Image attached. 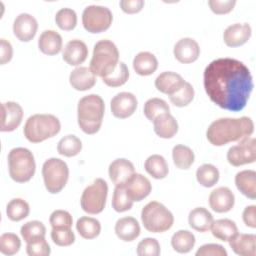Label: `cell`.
<instances>
[{"label":"cell","mask_w":256,"mask_h":256,"mask_svg":"<svg viewBox=\"0 0 256 256\" xmlns=\"http://www.w3.org/2000/svg\"><path fill=\"white\" fill-rule=\"evenodd\" d=\"M195 236L188 230H179L171 237L172 248L178 253H188L195 245Z\"/></svg>","instance_id":"cell-33"},{"label":"cell","mask_w":256,"mask_h":256,"mask_svg":"<svg viewBox=\"0 0 256 256\" xmlns=\"http://www.w3.org/2000/svg\"><path fill=\"white\" fill-rule=\"evenodd\" d=\"M108 173L110 180L116 186L124 184L135 173V168L131 161L118 158L110 163Z\"/></svg>","instance_id":"cell-19"},{"label":"cell","mask_w":256,"mask_h":256,"mask_svg":"<svg viewBox=\"0 0 256 256\" xmlns=\"http://www.w3.org/2000/svg\"><path fill=\"white\" fill-rule=\"evenodd\" d=\"M235 185L237 189L247 198H256V172L254 170H243L236 174Z\"/></svg>","instance_id":"cell-26"},{"label":"cell","mask_w":256,"mask_h":256,"mask_svg":"<svg viewBox=\"0 0 256 256\" xmlns=\"http://www.w3.org/2000/svg\"><path fill=\"white\" fill-rule=\"evenodd\" d=\"M173 53L180 63L189 64L198 59L200 55V47L194 39L185 37L175 44Z\"/></svg>","instance_id":"cell-18"},{"label":"cell","mask_w":256,"mask_h":256,"mask_svg":"<svg viewBox=\"0 0 256 256\" xmlns=\"http://www.w3.org/2000/svg\"><path fill=\"white\" fill-rule=\"evenodd\" d=\"M213 221L212 214L204 207H196L192 209L188 215V223L190 227L198 232L209 231Z\"/></svg>","instance_id":"cell-27"},{"label":"cell","mask_w":256,"mask_h":256,"mask_svg":"<svg viewBox=\"0 0 256 256\" xmlns=\"http://www.w3.org/2000/svg\"><path fill=\"white\" fill-rule=\"evenodd\" d=\"M124 188L133 202H139L146 198L151 190V182L142 174L134 173L124 184Z\"/></svg>","instance_id":"cell-14"},{"label":"cell","mask_w":256,"mask_h":256,"mask_svg":"<svg viewBox=\"0 0 256 256\" xmlns=\"http://www.w3.org/2000/svg\"><path fill=\"white\" fill-rule=\"evenodd\" d=\"M194 98V88L189 83L186 82L173 94L169 95L170 102L177 107L187 106Z\"/></svg>","instance_id":"cell-41"},{"label":"cell","mask_w":256,"mask_h":256,"mask_svg":"<svg viewBox=\"0 0 256 256\" xmlns=\"http://www.w3.org/2000/svg\"><path fill=\"white\" fill-rule=\"evenodd\" d=\"M114 229L117 237L125 242H131L135 240L141 232L138 221L131 216L123 217L117 220Z\"/></svg>","instance_id":"cell-21"},{"label":"cell","mask_w":256,"mask_h":256,"mask_svg":"<svg viewBox=\"0 0 256 256\" xmlns=\"http://www.w3.org/2000/svg\"><path fill=\"white\" fill-rule=\"evenodd\" d=\"M70 85L78 91L91 89L96 83V76L88 67H77L69 75Z\"/></svg>","instance_id":"cell-22"},{"label":"cell","mask_w":256,"mask_h":256,"mask_svg":"<svg viewBox=\"0 0 256 256\" xmlns=\"http://www.w3.org/2000/svg\"><path fill=\"white\" fill-rule=\"evenodd\" d=\"M144 228L152 233H162L169 230L174 223V216L168 208L158 201L147 203L141 211Z\"/></svg>","instance_id":"cell-7"},{"label":"cell","mask_w":256,"mask_h":256,"mask_svg":"<svg viewBox=\"0 0 256 256\" xmlns=\"http://www.w3.org/2000/svg\"><path fill=\"white\" fill-rule=\"evenodd\" d=\"M105 112L103 99L97 94L82 97L77 106V120L80 129L89 135L97 133L102 125Z\"/></svg>","instance_id":"cell-3"},{"label":"cell","mask_w":256,"mask_h":256,"mask_svg":"<svg viewBox=\"0 0 256 256\" xmlns=\"http://www.w3.org/2000/svg\"><path fill=\"white\" fill-rule=\"evenodd\" d=\"M60 129L61 124L56 116L52 114H34L26 120L23 133L28 141L40 143L57 135Z\"/></svg>","instance_id":"cell-5"},{"label":"cell","mask_w":256,"mask_h":256,"mask_svg":"<svg viewBox=\"0 0 256 256\" xmlns=\"http://www.w3.org/2000/svg\"><path fill=\"white\" fill-rule=\"evenodd\" d=\"M172 158L175 166L178 169L186 170L189 169L193 164L195 156L191 148L182 144H178L173 147Z\"/></svg>","instance_id":"cell-34"},{"label":"cell","mask_w":256,"mask_h":256,"mask_svg":"<svg viewBox=\"0 0 256 256\" xmlns=\"http://www.w3.org/2000/svg\"><path fill=\"white\" fill-rule=\"evenodd\" d=\"M133 68L138 75L148 76L153 74L158 68V60L154 54L142 51L134 57Z\"/></svg>","instance_id":"cell-28"},{"label":"cell","mask_w":256,"mask_h":256,"mask_svg":"<svg viewBox=\"0 0 256 256\" xmlns=\"http://www.w3.org/2000/svg\"><path fill=\"white\" fill-rule=\"evenodd\" d=\"M256 206L249 205L247 206L242 213V218L246 226L250 228H256Z\"/></svg>","instance_id":"cell-53"},{"label":"cell","mask_w":256,"mask_h":256,"mask_svg":"<svg viewBox=\"0 0 256 256\" xmlns=\"http://www.w3.org/2000/svg\"><path fill=\"white\" fill-rule=\"evenodd\" d=\"M133 201L128 196L124 185H116L112 196V207L116 212H125L132 208Z\"/></svg>","instance_id":"cell-40"},{"label":"cell","mask_w":256,"mask_h":256,"mask_svg":"<svg viewBox=\"0 0 256 256\" xmlns=\"http://www.w3.org/2000/svg\"><path fill=\"white\" fill-rule=\"evenodd\" d=\"M51 239L56 245L66 247L74 243L75 235L69 227H52Z\"/></svg>","instance_id":"cell-45"},{"label":"cell","mask_w":256,"mask_h":256,"mask_svg":"<svg viewBox=\"0 0 256 256\" xmlns=\"http://www.w3.org/2000/svg\"><path fill=\"white\" fill-rule=\"evenodd\" d=\"M160 254V244L155 238H144L137 245V255L158 256Z\"/></svg>","instance_id":"cell-46"},{"label":"cell","mask_w":256,"mask_h":256,"mask_svg":"<svg viewBox=\"0 0 256 256\" xmlns=\"http://www.w3.org/2000/svg\"><path fill=\"white\" fill-rule=\"evenodd\" d=\"M144 115L145 117L153 122L158 116L164 113H170V107L167 102L160 98H150L144 104Z\"/></svg>","instance_id":"cell-39"},{"label":"cell","mask_w":256,"mask_h":256,"mask_svg":"<svg viewBox=\"0 0 256 256\" xmlns=\"http://www.w3.org/2000/svg\"><path fill=\"white\" fill-rule=\"evenodd\" d=\"M227 160L232 166L238 167L250 164L256 160V140L253 137H247L239 141L237 145L229 148Z\"/></svg>","instance_id":"cell-11"},{"label":"cell","mask_w":256,"mask_h":256,"mask_svg":"<svg viewBox=\"0 0 256 256\" xmlns=\"http://www.w3.org/2000/svg\"><path fill=\"white\" fill-rule=\"evenodd\" d=\"M87 56V45L79 39L70 40L63 50V60L71 66H78L82 64L86 60Z\"/></svg>","instance_id":"cell-20"},{"label":"cell","mask_w":256,"mask_h":256,"mask_svg":"<svg viewBox=\"0 0 256 256\" xmlns=\"http://www.w3.org/2000/svg\"><path fill=\"white\" fill-rule=\"evenodd\" d=\"M185 80L176 72L165 71L157 76L155 79V87L158 91L167 94L168 96L177 91L183 84Z\"/></svg>","instance_id":"cell-23"},{"label":"cell","mask_w":256,"mask_h":256,"mask_svg":"<svg viewBox=\"0 0 256 256\" xmlns=\"http://www.w3.org/2000/svg\"><path fill=\"white\" fill-rule=\"evenodd\" d=\"M231 249L240 256L256 255V236L254 234H237L229 241Z\"/></svg>","instance_id":"cell-24"},{"label":"cell","mask_w":256,"mask_h":256,"mask_svg":"<svg viewBox=\"0 0 256 256\" xmlns=\"http://www.w3.org/2000/svg\"><path fill=\"white\" fill-rule=\"evenodd\" d=\"M20 234L26 243L35 241L37 239L45 238L46 227L38 220L26 222L20 229Z\"/></svg>","instance_id":"cell-37"},{"label":"cell","mask_w":256,"mask_h":256,"mask_svg":"<svg viewBox=\"0 0 256 256\" xmlns=\"http://www.w3.org/2000/svg\"><path fill=\"white\" fill-rule=\"evenodd\" d=\"M154 132L164 139L172 138L178 131L177 120L170 113H164L158 116L154 121Z\"/></svg>","instance_id":"cell-29"},{"label":"cell","mask_w":256,"mask_h":256,"mask_svg":"<svg viewBox=\"0 0 256 256\" xmlns=\"http://www.w3.org/2000/svg\"><path fill=\"white\" fill-rule=\"evenodd\" d=\"M119 4L123 12L134 14L142 10L145 2L143 0H121Z\"/></svg>","instance_id":"cell-51"},{"label":"cell","mask_w":256,"mask_h":256,"mask_svg":"<svg viewBox=\"0 0 256 256\" xmlns=\"http://www.w3.org/2000/svg\"><path fill=\"white\" fill-rule=\"evenodd\" d=\"M118 63L119 51L112 41L103 39L94 45L89 68L95 76L101 78L110 76L116 70Z\"/></svg>","instance_id":"cell-4"},{"label":"cell","mask_w":256,"mask_h":256,"mask_svg":"<svg viewBox=\"0 0 256 256\" xmlns=\"http://www.w3.org/2000/svg\"><path fill=\"white\" fill-rule=\"evenodd\" d=\"M144 168L146 172L155 179H163L168 175L169 168L165 158L159 154L149 156L145 163Z\"/></svg>","instance_id":"cell-31"},{"label":"cell","mask_w":256,"mask_h":256,"mask_svg":"<svg viewBox=\"0 0 256 256\" xmlns=\"http://www.w3.org/2000/svg\"><path fill=\"white\" fill-rule=\"evenodd\" d=\"M29 204L21 198H14L10 200L6 206L7 217L14 222L23 220L29 215Z\"/></svg>","instance_id":"cell-35"},{"label":"cell","mask_w":256,"mask_h":256,"mask_svg":"<svg viewBox=\"0 0 256 256\" xmlns=\"http://www.w3.org/2000/svg\"><path fill=\"white\" fill-rule=\"evenodd\" d=\"M38 29L37 20L28 13L19 14L13 23L14 35L22 42H29L34 38Z\"/></svg>","instance_id":"cell-15"},{"label":"cell","mask_w":256,"mask_h":256,"mask_svg":"<svg viewBox=\"0 0 256 256\" xmlns=\"http://www.w3.org/2000/svg\"><path fill=\"white\" fill-rule=\"evenodd\" d=\"M210 229L212 235L215 238L225 242H229L233 237L238 234V228L236 223L226 218L213 221Z\"/></svg>","instance_id":"cell-30"},{"label":"cell","mask_w":256,"mask_h":256,"mask_svg":"<svg viewBox=\"0 0 256 256\" xmlns=\"http://www.w3.org/2000/svg\"><path fill=\"white\" fill-rule=\"evenodd\" d=\"M26 252L29 256H48L51 253V248L45 238H41L27 243Z\"/></svg>","instance_id":"cell-47"},{"label":"cell","mask_w":256,"mask_h":256,"mask_svg":"<svg viewBox=\"0 0 256 256\" xmlns=\"http://www.w3.org/2000/svg\"><path fill=\"white\" fill-rule=\"evenodd\" d=\"M49 222L52 227H72L73 218L68 211L65 210H55L51 213Z\"/></svg>","instance_id":"cell-48"},{"label":"cell","mask_w":256,"mask_h":256,"mask_svg":"<svg viewBox=\"0 0 256 256\" xmlns=\"http://www.w3.org/2000/svg\"><path fill=\"white\" fill-rule=\"evenodd\" d=\"M9 175L17 183L28 182L35 174L36 164L32 152L23 147H16L8 154Z\"/></svg>","instance_id":"cell-6"},{"label":"cell","mask_w":256,"mask_h":256,"mask_svg":"<svg viewBox=\"0 0 256 256\" xmlns=\"http://www.w3.org/2000/svg\"><path fill=\"white\" fill-rule=\"evenodd\" d=\"M254 132V123L251 118H220L213 121L207 131L208 141L214 146H223L229 142L240 141L250 137Z\"/></svg>","instance_id":"cell-2"},{"label":"cell","mask_w":256,"mask_h":256,"mask_svg":"<svg viewBox=\"0 0 256 256\" xmlns=\"http://www.w3.org/2000/svg\"><path fill=\"white\" fill-rule=\"evenodd\" d=\"M138 105L137 98L130 92H120L116 94L110 102L111 112L114 117L125 119L130 117Z\"/></svg>","instance_id":"cell-12"},{"label":"cell","mask_w":256,"mask_h":256,"mask_svg":"<svg viewBox=\"0 0 256 256\" xmlns=\"http://www.w3.org/2000/svg\"><path fill=\"white\" fill-rule=\"evenodd\" d=\"M235 0H209L208 5L215 14H227L234 8Z\"/></svg>","instance_id":"cell-49"},{"label":"cell","mask_w":256,"mask_h":256,"mask_svg":"<svg viewBox=\"0 0 256 256\" xmlns=\"http://www.w3.org/2000/svg\"><path fill=\"white\" fill-rule=\"evenodd\" d=\"M13 56V48L9 41L5 39L0 40V64L8 63Z\"/></svg>","instance_id":"cell-52"},{"label":"cell","mask_w":256,"mask_h":256,"mask_svg":"<svg viewBox=\"0 0 256 256\" xmlns=\"http://www.w3.org/2000/svg\"><path fill=\"white\" fill-rule=\"evenodd\" d=\"M42 176L47 191L51 194H57L67 184L69 168L65 161L59 158H50L42 166Z\"/></svg>","instance_id":"cell-8"},{"label":"cell","mask_w":256,"mask_h":256,"mask_svg":"<svg viewBox=\"0 0 256 256\" xmlns=\"http://www.w3.org/2000/svg\"><path fill=\"white\" fill-rule=\"evenodd\" d=\"M219 170L212 164H203L196 171L198 183L206 188L213 187L219 180Z\"/></svg>","instance_id":"cell-38"},{"label":"cell","mask_w":256,"mask_h":256,"mask_svg":"<svg viewBox=\"0 0 256 256\" xmlns=\"http://www.w3.org/2000/svg\"><path fill=\"white\" fill-rule=\"evenodd\" d=\"M38 47L45 55H56L62 49V37L54 30H45L38 39Z\"/></svg>","instance_id":"cell-25"},{"label":"cell","mask_w":256,"mask_h":256,"mask_svg":"<svg viewBox=\"0 0 256 256\" xmlns=\"http://www.w3.org/2000/svg\"><path fill=\"white\" fill-rule=\"evenodd\" d=\"M57 26L65 31L73 30L77 24V14L71 8H61L55 16Z\"/></svg>","instance_id":"cell-42"},{"label":"cell","mask_w":256,"mask_h":256,"mask_svg":"<svg viewBox=\"0 0 256 256\" xmlns=\"http://www.w3.org/2000/svg\"><path fill=\"white\" fill-rule=\"evenodd\" d=\"M252 29L248 23H235L228 26L223 33L224 43L229 47L245 44L251 37Z\"/></svg>","instance_id":"cell-17"},{"label":"cell","mask_w":256,"mask_h":256,"mask_svg":"<svg viewBox=\"0 0 256 256\" xmlns=\"http://www.w3.org/2000/svg\"><path fill=\"white\" fill-rule=\"evenodd\" d=\"M197 256H227V251L219 244H204L196 252Z\"/></svg>","instance_id":"cell-50"},{"label":"cell","mask_w":256,"mask_h":256,"mask_svg":"<svg viewBox=\"0 0 256 256\" xmlns=\"http://www.w3.org/2000/svg\"><path fill=\"white\" fill-rule=\"evenodd\" d=\"M235 203L233 192L225 186L214 189L209 195V205L211 209L217 213L229 212Z\"/></svg>","instance_id":"cell-16"},{"label":"cell","mask_w":256,"mask_h":256,"mask_svg":"<svg viewBox=\"0 0 256 256\" xmlns=\"http://www.w3.org/2000/svg\"><path fill=\"white\" fill-rule=\"evenodd\" d=\"M108 185L102 178H97L82 192L80 204L83 211L88 214L101 213L106 205Z\"/></svg>","instance_id":"cell-9"},{"label":"cell","mask_w":256,"mask_h":256,"mask_svg":"<svg viewBox=\"0 0 256 256\" xmlns=\"http://www.w3.org/2000/svg\"><path fill=\"white\" fill-rule=\"evenodd\" d=\"M113 15L109 8L100 5H89L82 13V24L90 33L106 31L112 24Z\"/></svg>","instance_id":"cell-10"},{"label":"cell","mask_w":256,"mask_h":256,"mask_svg":"<svg viewBox=\"0 0 256 256\" xmlns=\"http://www.w3.org/2000/svg\"><path fill=\"white\" fill-rule=\"evenodd\" d=\"M76 229L84 239H94L101 232L100 222L92 217L82 216L76 222Z\"/></svg>","instance_id":"cell-32"},{"label":"cell","mask_w":256,"mask_h":256,"mask_svg":"<svg viewBox=\"0 0 256 256\" xmlns=\"http://www.w3.org/2000/svg\"><path fill=\"white\" fill-rule=\"evenodd\" d=\"M203 84L212 102L232 112L245 108L254 87L249 68L233 58H218L210 62L203 73Z\"/></svg>","instance_id":"cell-1"},{"label":"cell","mask_w":256,"mask_h":256,"mask_svg":"<svg viewBox=\"0 0 256 256\" xmlns=\"http://www.w3.org/2000/svg\"><path fill=\"white\" fill-rule=\"evenodd\" d=\"M129 78V70L124 62H119L116 70L108 77L102 78L103 82L109 87H119L124 85Z\"/></svg>","instance_id":"cell-44"},{"label":"cell","mask_w":256,"mask_h":256,"mask_svg":"<svg viewBox=\"0 0 256 256\" xmlns=\"http://www.w3.org/2000/svg\"><path fill=\"white\" fill-rule=\"evenodd\" d=\"M1 111L0 130L2 132H11L19 127L23 118V109L18 103L13 101L3 102L1 104Z\"/></svg>","instance_id":"cell-13"},{"label":"cell","mask_w":256,"mask_h":256,"mask_svg":"<svg viewBox=\"0 0 256 256\" xmlns=\"http://www.w3.org/2000/svg\"><path fill=\"white\" fill-rule=\"evenodd\" d=\"M82 150V142L75 135H66L60 139L57 145V151L65 157L78 155Z\"/></svg>","instance_id":"cell-36"},{"label":"cell","mask_w":256,"mask_h":256,"mask_svg":"<svg viewBox=\"0 0 256 256\" xmlns=\"http://www.w3.org/2000/svg\"><path fill=\"white\" fill-rule=\"evenodd\" d=\"M21 247L20 238L14 233H4L0 236V252L11 256L16 254Z\"/></svg>","instance_id":"cell-43"}]
</instances>
